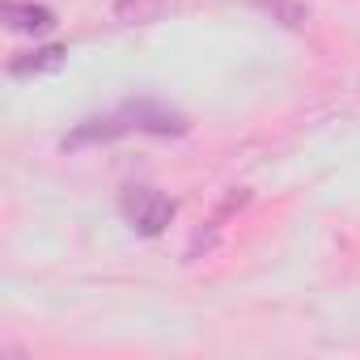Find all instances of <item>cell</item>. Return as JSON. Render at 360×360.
<instances>
[{"instance_id": "cell-1", "label": "cell", "mask_w": 360, "mask_h": 360, "mask_svg": "<svg viewBox=\"0 0 360 360\" xmlns=\"http://www.w3.org/2000/svg\"><path fill=\"white\" fill-rule=\"evenodd\" d=\"M123 221L136 229V233H144V238H157V233H165L169 229V221H174V200H165L161 191H153V187H127L123 191Z\"/></svg>"}, {"instance_id": "cell-2", "label": "cell", "mask_w": 360, "mask_h": 360, "mask_svg": "<svg viewBox=\"0 0 360 360\" xmlns=\"http://www.w3.org/2000/svg\"><path fill=\"white\" fill-rule=\"evenodd\" d=\"M123 115L136 131H148V136H183L187 131V115L157 102V98H136L123 106Z\"/></svg>"}, {"instance_id": "cell-3", "label": "cell", "mask_w": 360, "mask_h": 360, "mask_svg": "<svg viewBox=\"0 0 360 360\" xmlns=\"http://www.w3.org/2000/svg\"><path fill=\"white\" fill-rule=\"evenodd\" d=\"M123 131H131V123H127V115H123V110H115V115H98V119H85V123H77V127L64 136V148L110 144V140H119Z\"/></svg>"}, {"instance_id": "cell-4", "label": "cell", "mask_w": 360, "mask_h": 360, "mask_svg": "<svg viewBox=\"0 0 360 360\" xmlns=\"http://www.w3.org/2000/svg\"><path fill=\"white\" fill-rule=\"evenodd\" d=\"M0 18H5V26L18 30V34H43V30L56 26V13L47 5H30V0H5Z\"/></svg>"}, {"instance_id": "cell-5", "label": "cell", "mask_w": 360, "mask_h": 360, "mask_svg": "<svg viewBox=\"0 0 360 360\" xmlns=\"http://www.w3.org/2000/svg\"><path fill=\"white\" fill-rule=\"evenodd\" d=\"M174 9V0H115V22L123 26H153Z\"/></svg>"}, {"instance_id": "cell-6", "label": "cell", "mask_w": 360, "mask_h": 360, "mask_svg": "<svg viewBox=\"0 0 360 360\" xmlns=\"http://www.w3.org/2000/svg\"><path fill=\"white\" fill-rule=\"evenodd\" d=\"M64 64V47H39V51H26L22 60L9 64L13 77H39V72H51Z\"/></svg>"}, {"instance_id": "cell-7", "label": "cell", "mask_w": 360, "mask_h": 360, "mask_svg": "<svg viewBox=\"0 0 360 360\" xmlns=\"http://www.w3.org/2000/svg\"><path fill=\"white\" fill-rule=\"evenodd\" d=\"M259 9H267L280 26H288V30H297V26H305V5H297V0H255Z\"/></svg>"}]
</instances>
